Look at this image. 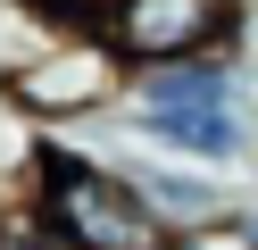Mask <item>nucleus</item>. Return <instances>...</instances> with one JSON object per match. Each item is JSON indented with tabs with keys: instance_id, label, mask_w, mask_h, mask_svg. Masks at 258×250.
I'll use <instances>...</instances> for the list:
<instances>
[{
	"instance_id": "423d86ee",
	"label": "nucleus",
	"mask_w": 258,
	"mask_h": 250,
	"mask_svg": "<svg viewBox=\"0 0 258 250\" xmlns=\"http://www.w3.org/2000/svg\"><path fill=\"white\" fill-rule=\"evenodd\" d=\"M217 242H233V250H258V200H233V209L217 217Z\"/></svg>"
},
{
	"instance_id": "f257e3e1",
	"label": "nucleus",
	"mask_w": 258,
	"mask_h": 250,
	"mask_svg": "<svg viewBox=\"0 0 258 250\" xmlns=\"http://www.w3.org/2000/svg\"><path fill=\"white\" fill-rule=\"evenodd\" d=\"M125 133L167 159L191 167H250L258 159V92L241 50H217V59H175V67H142L125 83Z\"/></svg>"
},
{
	"instance_id": "39448f33",
	"label": "nucleus",
	"mask_w": 258,
	"mask_h": 250,
	"mask_svg": "<svg viewBox=\"0 0 258 250\" xmlns=\"http://www.w3.org/2000/svg\"><path fill=\"white\" fill-rule=\"evenodd\" d=\"M125 175L142 183V200H150L175 233H217V217L233 209L225 183L208 175V167H191V159H125Z\"/></svg>"
},
{
	"instance_id": "f03ea898",
	"label": "nucleus",
	"mask_w": 258,
	"mask_h": 250,
	"mask_svg": "<svg viewBox=\"0 0 258 250\" xmlns=\"http://www.w3.org/2000/svg\"><path fill=\"white\" fill-rule=\"evenodd\" d=\"M17 192L34 200L67 242H84V250H167L175 242V225L142 200V183L125 175V167L92 159V150L58 142V133H34Z\"/></svg>"
},
{
	"instance_id": "7ed1b4c3",
	"label": "nucleus",
	"mask_w": 258,
	"mask_h": 250,
	"mask_svg": "<svg viewBox=\"0 0 258 250\" xmlns=\"http://www.w3.org/2000/svg\"><path fill=\"white\" fill-rule=\"evenodd\" d=\"M125 83H134V67L108 50V33L50 25L17 67H9V109L34 117L42 133H58V125H92V117L125 109Z\"/></svg>"
},
{
	"instance_id": "20e7f679",
	"label": "nucleus",
	"mask_w": 258,
	"mask_h": 250,
	"mask_svg": "<svg viewBox=\"0 0 258 250\" xmlns=\"http://www.w3.org/2000/svg\"><path fill=\"white\" fill-rule=\"evenodd\" d=\"M100 33L134 75L175 59H217V50H241V0H117Z\"/></svg>"
}]
</instances>
